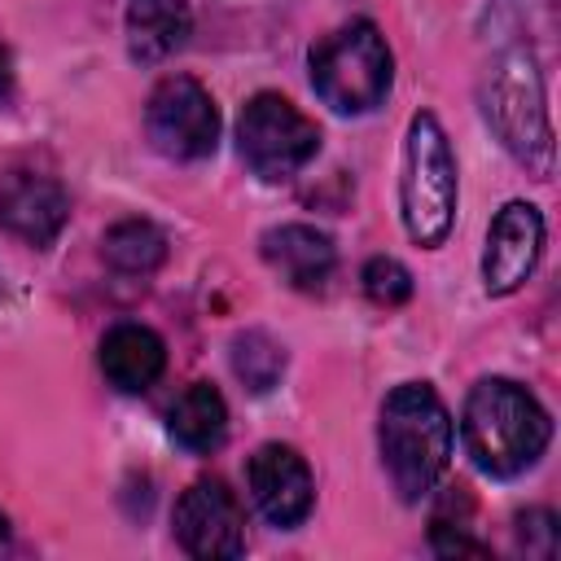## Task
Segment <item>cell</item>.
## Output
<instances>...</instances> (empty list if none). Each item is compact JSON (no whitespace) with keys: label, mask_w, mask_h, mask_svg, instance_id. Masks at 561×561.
Listing matches in <instances>:
<instances>
[{"label":"cell","mask_w":561,"mask_h":561,"mask_svg":"<svg viewBox=\"0 0 561 561\" xmlns=\"http://www.w3.org/2000/svg\"><path fill=\"white\" fill-rule=\"evenodd\" d=\"M460 438H465L469 460L482 473L517 478L543 456L552 438V421L526 386L508 377H482L465 399Z\"/></svg>","instance_id":"obj_1"},{"label":"cell","mask_w":561,"mask_h":561,"mask_svg":"<svg viewBox=\"0 0 561 561\" xmlns=\"http://www.w3.org/2000/svg\"><path fill=\"white\" fill-rule=\"evenodd\" d=\"M377 447L399 500H425L451 456V412L438 390L425 381L394 386L377 416Z\"/></svg>","instance_id":"obj_2"},{"label":"cell","mask_w":561,"mask_h":561,"mask_svg":"<svg viewBox=\"0 0 561 561\" xmlns=\"http://www.w3.org/2000/svg\"><path fill=\"white\" fill-rule=\"evenodd\" d=\"M482 114L500 145L539 180L552 175V123L530 48H504L482 75Z\"/></svg>","instance_id":"obj_3"},{"label":"cell","mask_w":561,"mask_h":561,"mask_svg":"<svg viewBox=\"0 0 561 561\" xmlns=\"http://www.w3.org/2000/svg\"><path fill=\"white\" fill-rule=\"evenodd\" d=\"M460 180H456V153L447 145V131L438 114L421 110L408 123L403 136V175H399V210L403 228L416 245L438 250L456 224Z\"/></svg>","instance_id":"obj_4"},{"label":"cell","mask_w":561,"mask_h":561,"mask_svg":"<svg viewBox=\"0 0 561 561\" xmlns=\"http://www.w3.org/2000/svg\"><path fill=\"white\" fill-rule=\"evenodd\" d=\"M307 70H311L316 96L329 110H337V114H368L390 92L394 57H390L386 35L377 31V22L355 18V22L329 31L324 39L311 44Z\"/></svg>","instance_id":"obj_5"},{"label":"cell","mask_w":561,"mask_h":561,"mask_svg":"<svg viewBox=\"0 0 561 561\" xmlns=\"http://www.w3.org/2000/svg\"><path fill=\"white\" fill-rule=\"evenodd\" d=\"M237 145L259 180L280 184L294 180L320 153V127L280 92H259L237 118Z\"/></svg>","instance_id":"obj_6"},{"label":"cell","mask_w":561,"mask_h":561,"mask_svg":"<svg viewBox=\"0 0 561 561\" xmlns=\"http://www.w3.org/2000/svg\"><path fill=\"white\" fill-rule=\"evenodd\" d=\"M145 131L158 153L175 162H197L219 145V110L197 79L171 75L145 101Z\"/></svg>","instance_id":"obj_7"},{"label":"cell","mask_w":561,"mask_h":561,"mask_svg":"<svg viewBox=\"0 0 561 561\" xmlns=\"http://www.w3.org/2000/svg\"><path fill=\"white\" fill-rule=\"evenodd\" d=\"M175 539L188 557H241L245 552V513L219 478L193 482L175 504Z\"/></svg>","instance_id":"obj_8"},{"label":"cell","mask_w":561,"mask_h":561,"mask_svg":"<svg viewBox=\"0 0 561 561\" xmlns=\"http://www.w3.org/2000/svg\"><path fill=\"white\" fill-rule=\"evenodd\" d=\"M245 482H250V500L254 508L280 526V530H294L307 522L311 504H316V482H311V469L307 460L285 447V443H263L250 465H245Z\"/></svg>","instance_id":"obj_9"},{"label":"cell","mask_w":561,"mask_h":561,"mask_svg":"<svg viewBox=\"0 0 561 561\" xmlns=\"http://www.w3.org/2000/svg\"><path fill=\"white\" fill-rule=\"evenodd\" d=\"M543 254V215L530 202H508L486 232V250H482V289L491 298H504L513 289L526 285V276L535 272Z\"/></svg>","instance_id":"obj_10"},{"label":"cell","mask_w":561,"mask_h":561,"mask_svg":"<svg viewBox=\"0 0 561 561\" xmlns=\"http://www.w3.org/2000/svg\"><path fill=\"white\" fill-rule=\"evenodd\" d=\"M70 219V197L53 175L9 171L0 175V224L26 245H53Z\"/></svg>","instance_id":"obj_11"},{"label":"cell","mask_w":561,"mask_h":561,"mask_svg":"<svg viewBox=\"0 0 561 561\" xmlns=\"http://www.w3.org/2000/svg\"><path fill=\"white\" fill-rule=\"evenodd\" d=\"M259 245H263L267 267H272L285 285L307 289V294H311V289H324L329 276H333V263H337L333 241H329L320 228H311V224H280V228H267Z\"/></svg>","instance_id":"obj_12"},{"label":"cell","mask_w":561,"mask_h":561,"mask_svg":"<svg viewBox=\"0 0 561 561\" xmlns=\"http://www.w3.org/2000/svg\"><path fill=\"white\" fill-rule=\"evenodd\" d=\"M167 368V346L153 329L145 324H114L101 337V373L114 390L140 394L149 390Z\"/></svg>","instance_id":"obj_13"},{"label":"cell","mask_w":561,"mask_h":561,"mask_svg":"<svg viewBox=\"0 0 561 561\" xmlns=\"http://www.w3.org/2000/svg\"><path fill=\"white\" fill-rule=\"evenodd\" d=\"M188 0H127V53L140 66H158L188 44Z\"/></svg>","instance_id":"obj_14"},{"label":"cell","mask_w":561,"mask_h":561,"mask_svg":"<svg viewBox=\"0 0 561 561\" xmlns=\"http://www.w3.org/2000/svg\"><path fill=\"white\" fill-rule=\"evenodd\" d=\"M167 430L184 451H215L228 438V403L210 381H193L175 394L171 412H167Z\"/></svg>","instance_id":"obj_15"},{"label":"cell","mask_w":561,"mask_h":561,"mask_svg":"<svg viewBox=\"0 0 561 561\" xmlns=\"http://www.w3.org/2000/svg\"><path fill=\"white\" fill-rule=\"evenodd\" d=\"M101 254L114 272L127 276H145L167 259V237L149 224V219H118L105 237H101Z\"/></svg>","instance_id":"obj_16"},{"label":"cell","mask_w":561,"mask_h":561,"mask_svg":"<svg viewBox=\"0 0 561 561\" xmlns=\"http://www.w3.org/2000/svg\"><path fill=\"white\" fill-rule=\"evenodd\" d=\"M232 373L245 381V390L267 394L285 373V346L263 329H245L232 337Z\"/></svg>","instance_id":"obj_17"},{"label":"cell","mask_w":561,"mask_h":561,"mask_svg":"<svg viewBox=\"0 0 561 561\" xmlns=\"http://www.w3.org/2000/svg\"><path fill=\"white\" fill-rule=\"evenodd\" d=\"M359 280H364V294H368L377 307H399V302L412 298V272H408L399 259H386V254L368 259L364 272H359Z\"/></svg>","instance_id":"obj_18"},{"label":"cell","mask_w":561,"mask_h":561,"mask_svg":"<svg viewBox=\"0 0 561 561\" xmlns=\"http://www.w3.org/2000/svg\"><path fill=\"white\" fill-rule=\"evenodd\" d=\"M517 548H522L526 557H539V561L557 557V517H552L548 508L522 513V517H517Z\"/></svg>","instance_id":"obj_19"},{"label":"cell","mask_w":561,"mask_h":561,"mask_svg":"<svg viewBox=\"0 0 561 561\" xmlns=\"http://www.w3.org/2000/svg\"><path fill=\"white\" fill-rule=\"evenodd\" d=\"M9 96H13V61H9V48L0 44V110L9 105Z\"/></svg>","instance_id":"obj_20"},{"label":"cell","mask_w":561,"mask_h":561,"mask_svg":"<svg viewBox=\"0 0 561 561\" xmlns=\"http://www.w3.org/2000/svg\"><path fill=\"white\" fill-rule=\"evenodd\" d=\"M9 543H13V535H9V517L0 513V557L9 552Z\"/></svg>","instance_id":"obj_21"}]
</instances>
